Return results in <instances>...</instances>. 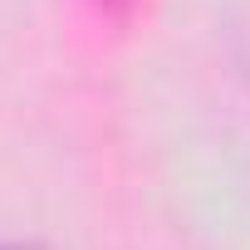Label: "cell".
<instances>
[{"label":"cell","mask_w":250,"mask_h":250,"mask_svg":"<svg viewBox=\"0 0 250 250\" xmlns=\"http://www.w3.org/2000/svg\"><path fill=\"white\" fill-rule=\"evenodd\" d=\"M0 250H54L44 240H0Z\"/></svg>","instance_id":"6da1fadb"},{"label":"cell","mask_w":250,"mask_h":250,"mask_svg":"<svg viewBox=\"0 0 250 250\" xmlns=\"http://www.w3.org/2000/svg\"><path fill=\"white\" fill-rule=\"evenodd\" d=\"M98 5H103V10H108V5H113V0H98Z\"/></svg>","instance_id":"7a4b0ae2"}]
</instances>
